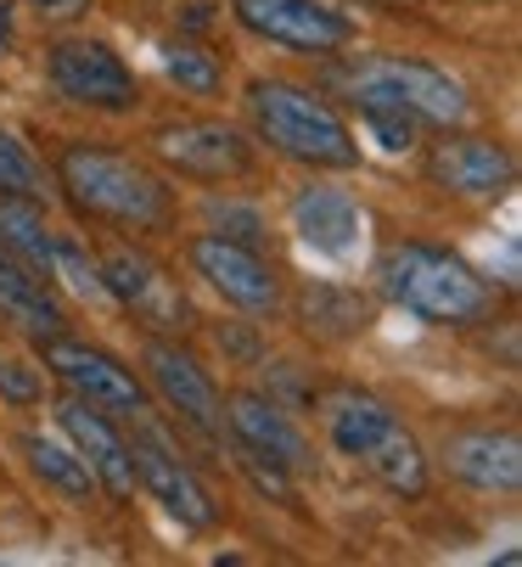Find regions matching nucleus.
Returning a JSON list of instances; mask_svg holds the SVG:
<instances>
[{"instance_id": "393cba45", "label": "nucleus", "mask_w": 522, "mask_h": 567, "mask_svg": "<svg viewBox=\"0 0 522 567\" xmlns=\"http://www.w3.org/2000/svg\"><path fill=\"white\" fill-rule=\"evenodd\" d=\"M0 192H18V197H40L45 192L40 164L23 152V141H12L7 130H0Z\"/></svg>"}, {"instance_id": "f257e3e1", "label": "nucleus", "mask_w": 522, "mask_h": 567, "mask_svg": "<svg viewBox=\"0 0 522 567\" xmlns=\"http://www.w3.org/2000/svg\"><path fill=\"white\" fill-rule=\"evenodd\" d=\"M57 186L84 219H102L119 230H168L174 225V192L124 152L68 141L57 152Z\"/></svg>"}, {"instance_id": "b1692460", "label": "nucleus", "mask_w": 522, "mask_h": 567, "mask_svg": "<svg viewBox=\"0 0 522 567\" xmlns=\"http://www.w3.org/2000/svg\"><path fill=\"white\" fill-rule=\"evenodd\" d=\"M163 73H168L186 96H219V85H225L219 56H214V51H203V45H192V40L163 45Z\"/></svg>"}, {"instance_id": "412c9836", "label": "nucleus", "mask_w": 522, "mask_h": 567, "mask_svg": "<svg viewBox=\"0 0 522 567\" xmlns=\"http://www.w3.org/2000/svg\"><path fill=\"white\" fill-rule=\"evenodd\" d=\"M0 248L18 254L29 270L51 276V248L57 236L40 214V197H18V192H0Z\"/></svg>"}, {"instance_id": "f8f14e48", "label": "nucleus", "mask_w": 522, "mask_h": 567, "mask_svg": "<svg viewBox=\"0 0 522 567\" xmlns=\"http://www.w3.org/2000/svg\"><path fill=\"white\" fill-rule=\"evenodd\" d=\"M146 371L157 382V393L168 399V411L181 416V427L203 433V439H219L225 433V404H219V388L214 377L168 338H152L146 343Z\"/></svg>"}, {"instance_id": "473e14b6", "label": "nucleus", "mask_w": 522, "mask_h": 567, "mask_svg": "<svg viewBox=\"0 0 522 567\" xmlns=\"http://www.w3.org/2000/svg\"><path fill=\"white\" fill-rule=\"evenodd\" d=\"M208 23H214L208 7H192V12H186V29H208Z\"/></svg>"}, {"instance_id": "f3484780", "label": "nucleus", "mask_w": 522, "mask_h": 567, "mask_svg": "<svg viewBox=\"0 0 522 567\" xmlns=\"http://www.w3.org/2000/svg\"><path fill=\"white\" fill-rule=\"evenodd\" d=\"M320 411H326V439H331L342 455H355V461L399 422L388 404H382L377 393H366V388H331Z\"/></svg>"}, {"instance_id": "2eb2a0df", "label": "nucleus", "mask_w": 522, "mask_h": 567, "mask_svg": "<svg viewBox=\"0 0 522 567\" xmlns=\"http://www.w3.org/2000/svg\"><path fill=\"white\" fill-rule=\"evenodd\" d=\"M444 472L483 495H516L522 483V444L511 427H461L444 439Z\"/></svg>"}, {"instance_id": "6ab92c4d", "label": "nucleus", "mask_w": 522, "mask_h": 567, "mask_svg": "<svg viewBox=\"0 0 522 567\" xmlns=\"http://www.w3.org/2000/svg\"><path fill=\"white\" fill-rule=\"evenodd\" d=\"M298 327L320 343H348L371 327V303L348 287H331V281H309L298 292Z\"/></svg>"}, {"instance_id": "c756f323", "label": "nucleus", "mask_w": 522, "mask_h": 567, "mask_svg": "<svg viewBox=\"0 0 522 567\" xmlns=\"http://www.w3.org/2000/svg\"><path fill=\"white\" fill-rule=\"evenodd\" d=\"M270 399L287 404V411H304V404H315V382H298L293 360H276L270 365Z\"/></svg>"}, {"instance_id": "6e6552de", "label": "nucleus", "mask_w": 522, "mask_h": 567, "mask_svg": "<svg viewBox=\"0 0 522 567\" xmlns=\"http://www.w3.org/2000/svg\"><path fill=\"white\" fill-rule=\"evenodd\" d=\"M231 7H236L242 29H253L270 45H287L298 56H331L355 40V23L320 7V0H231Z\"/></svg>"}, {"instance_id": "9d476101", "label": "nucleus", "mask_w": 522, "mask_h": 567, "mask_svg": "<svg viewBox=\"0 0 522 567\" xmlns=\"http://www.w3.org/2000/svg\"><path fill=\"white\" fill-rule=\"evenodd\" d=\"M102 287H108V298L135 309L141 327H152V332H186L192 327V303H186L181 281L135 248H113L102 259Z\"/></svg>"}, {"instance_id": "423d86ee", "label": "nucleus", "mask_w": 522, "mask_h": 567, "mask_svg": "<svg viewBox=\"0 0 522 567\" xmlns=\"http://www.w3.org/2000/svg\"><path fill=\"white\" fill-rule=\"evenodd\" d=\"M130 422H135V444H130L135 477L163 501L168 517H181L186 528H214V523H219L214 495L203 489V477H197L181 455H174V444H168V433L152 422V411H135Z\"/></svg>"}, {"instance_id": "5701e85b", "label": "nucleus", "mask_w": 522, "mask_h": 567, "mask_svg": "<svg viewBox=\"0 0 522 567\" xmlns=\"http://www.w3.org/2000/svg\"><path fill=\"white\" fill-rule=\"evenodd\" d=\"M23 455H29L34 477H45L57 495H68V501H91L96 477H91V466H84L73 450H62V444L45 439V433H29V439H23Z\"/></svg>"}, {"instance_id": "39448f33", "label": "nucleus", "mask_w": 522, "mask_h": 567, "mask_svg": "<svg viewBox=\"0 0 522 567\" xmlns=\"http://www.w3.org/2000/svg\"><path fill=\"white\" fill-rule=\"evenodd\" d=\"M45 73H51L57 96H68L79 107H96V113H130L141 102L135 73L102 40H57L45 56Z\"/></svg>"}, {"instance_id": "1a4fd4ad", "label": "nucleus", "mask_w": 522, "mask_h": 567, "mask_svg": "<svg viewBox=\"0 0 522 567\" xmlns=\"http://www.w3.org/2000/svg\"><path fill=\"white\" fill-rule=\"evenodd\" d=\"M192 270L236 309H253V315H270L282 303V276L276 265L247 248V241H231V236H197L192 248H186Z\"/></svg>"}, {"instance_id": "7ed1b4c3", "label": "nucleus", "mask_w": 522, "mask_h": 567, "mask_svg": "<svg viewBox=\"0 0 522 567\" xmlns=\"http://www.w3.org/2000/svg\"><path fill=\"white\" fill-rule=\"evenodd\" d=\"M326 85L337 96H348L355 107H393V113L444 124V130L472 113V102L456 79L439 73L432 62H416V56H348V62L326 68Z\"/></svg>"}, {"instance_id": "0eeeda50", "label": "nucleus", "mask_w": 522, "mask_h": 567, "mask_svg": "<svg viewBox=\"0 0 522 567\" xmlns=\"http://www.w3.org/2000/svg\"><path fill=\"white\" fill-rule=\"evenodd\" d=\"M152 152L168 169H181L192 181H242L253 175V146L242 141V130L219 124V118H181V124H157L152 130Z\"/></svg>"}, {"instance_id": "2f4dec72", "label": "nucleus", "mask_w": 522, "mask_h": 567, "mask_svg": "<svg viewBox=\"0 0 522 567\" xmlns=\"http://www.w3.org/2000/svg\"><path fill=\"white\" fill-rule=\"evenodd\" d=\"M7 45H12V12H7V0H0V56H7Z\"/></svg>"}, {"instance_id": "aec40b11", "label": "nucleus", "mask_w": 522, "mask_h": 567, "mask_svg": "<svg viewBox=\"0 0 522 567\" xmlns=\"http://www.w3.org/2000/svg\"><path fill=\"white\" fill-rule=\"evenodd\" d=\"M293 219H298V236L309 241V248H320V254H342L348 241H355V230H360V208L348 203L342 192H331V186L304 192L293 203Z\"/></svg>"}, {"instance_id": "cd10ccee", "label": "nucleus", "mask_w": 522, "mask_h": 567, "mask_svg": "<svg viewBox=\"0 0 522 567\" xmlns=\"http://www.w3.org/2000/svg\"><path fill=\"white\" fill-rule=\"evenodd\" d=\"M208 214H214V225H219V236H231V241H253L265 236V219H258L253 208H242V203H208Z\"/></svg>"}, {"instance_id": "a878e982", "label": "nucleus", "mask_w": 522, "mask_h": 567, "mask_svg": "<svg viewBox=\"0 0 522 567\" xmlns=\"http://www.w3.org/2000/svg\"><path fill=\"white\" fill-rule=\"evenodd\" d=\"M51 276L68 281L79 298H108L102 265H91V259H84V248H73V241H57V248H51Z\"/></svg>"}, {"instance_id": "7c9ffc66", "label": "nucleus", "mask_w": 522, "mask_h": 567, "mask_svg": "<svg viewBox=\"0 0 522 567\" xmlns=\"http://www.w3.org/2000/svg\"><path fill=\"white\" fill-rule=\"evenodd\" d=\"M84 7H91V0H34V12H40V18H57V23L79 18Z\"/></svg>"}, {"instance_id": "4468645a", "label": "nucleus", "mask_w": 522, "mask_h": 567, "mask_svg": "<svg viewBox=\"0 0 522 567\" xmlns=\"http://www.w3.org/2000/svg\"><path fill=\"white\" fill-rule=\"evenodd\" d=\"M427 175H432V186L483 203V197H500L511 186L516 164H511V152L489 135H444L427 152Z\"/></svg>"}, {"instance_id": "dca6fc26", "label": "nucleus", "mask_w": 522, "mask_h": 567, "mask_svg": "<svg viewBox=\"0 0 522 567\" xmlns=\"http://www.w3.org/2000/svg\"><path fill=\"white\" fill-rule=\"evenodd\" d=\"M225 422H231V439H236V444L270 455V461L287 466V472H304V466L315 461L304 427L293 422L287 404H276L270 393H236L231 411H225Z\"/></svg>"}, {"instance_id": "20e7f679", "label": "nucleus", "mask_w": 522, "mask_h": 567, "mask_svg": "<svg viewBox=\"0 0 522 567\" xmlns=\"http://www.w3.org/2000/svg\"><path fill=\"white\" fill-rule=\"evenodd\" d=\"M247 113L276 152L298 157L315 169H355L360 164V141L348 135V124L337 118V107L293 79H258L247 91Z\"/></svg>"}, {"instance_id": "9b49d317", "label": "nucleus", "mask_w": 522, "mask_h": 567, "mask_svg": "<svg viewBox=\"0 0 522 567\" xmlns=\"http://www.w3.org/2000/svg\"><path fill=\"white\" fill-rule=\"evenodd\" d=\"M45 343V365L79 393V399H91L102 404V411H119V416H135L146 411V388L135 382L130 365H119L108 349H91V343H73V338H40Z\"/></svg>"}, {"instance_id": "4be33fe9", "label": "nucleus", "mask_w": 522, "mask_h": 567, "mask_svg": "<svg viewBox=\"0 0 522 567\" xmlns=\"http://www.w3.org/2000/svg\"><path fill=\"white\" fill-rule=\"evenodd\" d=\"M360 461L371 466V477L382 483V489H393V495H405V501H421V495H427V455H421V444H416L399 422H393Z\"/></svg>"}, {"instance_id": "bb28decb", "label": "nucleus", "mask_w": 522, "mask_h": 567, "mask_svg": "<svg viewBox=\"0 0 522 567\" xmlns=\"http://www.w3.org/2000/svg\"><path fill=\"white\" fill-rule=\"evenodd\" d=\"M360 113H366L371 135H377L388 152H405V146H416V118H410V113H393V107H360Z\"/></svg>"}, {"instance_id": "c85d7f7f", "label": "nucleus", "mask_w": 522, "mask_h": 567, "mask_svg": "<svg viewBox=\"0 0 522 567\" xmlns=\"http://www.w3.org/2000/svg\"><path fill=\"white\" fill-rule=\"evenodd\" d=\"M40 371L23 365V360H0V399H12V404H40Z\"/></svg>"}, {"instance_id": "f03ea898", "label": "nucleus", "mask_w": 522, "mask_h": 567, "mask_svg": "<svg viewBox=\"0 0 522 567\" xmlns=\"http://www.w3.org/2000/svg\"><path fill=\"white\" fill-rule=\"evenodd\" d=\"M382 287L393 303L410 315L432 320V327H478L494 315V287L450 248L432 241H405L382 259Z\"/></svg>"}, {"instance_id": "ddd939ff", "label": "nucleus", "mask_w": 522, "mask_h": 567, "mask_svg": "<svg viewBox=\"0 0 522 567\" xmlns=\"http://www.w3.org/2000/svg\"><path fill=\"white\" fill-rule=\"evenodd\" d=\"M57 422H62V433L79 444V461L91 466V477L102 483V489L113 495V501H135V489H141V477H135V455H130V439L108 422V411L102 404H91V399H62V411H57Z\"/></svg>"}, {"instance_id": "a211bd4d", "label": "nucleus", "mask_w": 522, "mask_h": 567, "mask_svg": "<svg viewBox=\"0 0 522 567\" xmlns=\"http://www.w3.org/2000/svg\"><path fill=\"white\" fill-rule=\"evenodd\" d=\"M0 315L12 320V327L34 332V338H57L62 332V309L51 303L45 292V276L29 270L18 254L0 248Z\"/></svg>"}, {"instance_id": "72a5a7b5", "label": "nucleus", "mask_w": 522, "mask_h": 567, "mask_svg": "<svg viewBox=\"0 0 522 567\" xmlns=\"http://www.w3.org/2000/svg\"><path fill=\"white\" fill-rule=\"evenodd\" d=\"M360 7H405V0H360Z\"/></svg>"}]
</instances>
